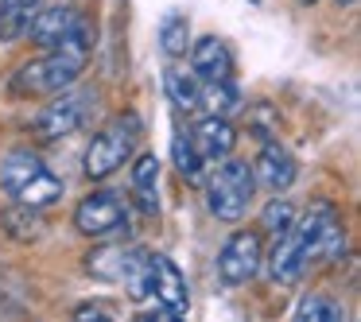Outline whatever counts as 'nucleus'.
I'll use <instances>...</instances> for the list:
<instances>
[{
	"mask_svg": "<svg viewBox=\"0 0 361 322\" xmlns=\"http://www.w3.org/2000/svg\"><path fill=\"white\" fill-rule=\"evenodd\" d=\"M86 51L74 47H51L47 55L24 63L12 74V94L16 97H35V94H59V89L74 86L78 74L86 70Z\"/></svg>",
	"mask_w": 361,
	"mask_h": 322,
	"instance_id": "obj_1",
	"label": "nucleus"
},
{
	"mask_svg": "<svg viewBox=\"0 0 361 322\" xmlns=\"http://www.w3.org/2000/svg\"><path fill=\"white\" fill-rule=\"evenodd\" d=\"M257 198V179H252L249 159H218L214 175L206 179V206L218 221H241Z\"/></svg>",
	"mask_w": 361,
	"mask_h": 322,
	"instance_id": "obj_2",
	"label": "nucleus"
},
{
	"mask_svg": "<svg viewBox=\"0 0 361 322\" xmlns=\"http://www.w3.org/2000/svg\"><path fill=\"white\" fill-rule=\"evenodd\" d=\"M74 229L94 241H109L117 233H128V206L113 190H90L74 206Z\"/></svg>",
	"mask_w": 361,
	"mask_h": 322,
	"instance_id": "obj_3",
	"label": "nucleus"
},
{
	"mask_svg": "<svg viewBox=\"0 0 361 322\" xmlns=\"http://www.w3.org/2000/svg\"><path fill=\"white\" fill-rule=\"evenodd\" d=\"M264 268V237L260 229H237L218 252V275L229 287H245L249 280H257Z\"/></svg>",
	"mask_w": 361,
	"mask_h": 322,
	"instance_id": "obj_4",
	"label": "nucleus"
},
{
	"mask_svg": "<svg viewBox=\"0 0 361 322\" xmlns=\"http://www.w3.org/2000/svg\"><path fill=\"white\" fill-rule=\"evenodd\" d=\"M90 97L86 89H59V94H51V101L39 109V117H35V136L39 140H63V136H74L82 128V120H86V109H90Z\"/></svg>",
	"mask_w": 361,
	"mask_h": 322,
	"instance_id": "obj_5",
	"label": "nucleus"
},
{
	"mask_svg": "<svg viewBox=\"0 0 361 322\" xmlns=\"http://www.w3.org/2000/svg\"><path fill=\"white\" fill-rule=\"evenodd\" d=\"M128 159H133V132H128L125 125H109L90 140L82 171H86V179L102 182V179H109V175H117Z\"/></svg>",
	"mask_w": 361,
	"mask_h": 322,
	"instance_id": "obj_6",
	"label": "nucleus"
},
{
	"mask_svg": "<svg viewBox=\"0 0 361 322\" xmlns=\"http://www.w3.org/2000/svg\"><path fill=\"white\" fill-rule=\"evenodd\" d=\"M152 260V299H156V314H164V318H183L190 306V295H187V280H183V272L175 268L171 256H164V252H156Z\"/></svg>",
	"mask_w": 361,
	"mask_h": 322,
	"instance_id": "obj_7",
	"label": "nucleus"
},
{
	"mask_svg": "<svg viewBox=\"0 0 361 322\" xmlns=\"http://www.w3.org/2000/svg\"><path fill=\"white\" fill-rule=\"evenodd\" d=\"M144 256H148V252L136 249V244H97V249L86 256V272L94 275V280H102V283L125 287V280L144 264Z\"/></svg>",
	"mask_w": 361,
	"mask_h": 322,
	"instance_id": "obj_8",
	"label": "nucleus"
},
{
	"mask_svg": "<svg viewBox=\"0 0 361 322\" xmlns=\"http://www.w3.org/2000/svg\"><path fill=\"white\" fill-rule=\"evenodd\" d=\"M307 264H311V252H307V244L295 237V229H288V233L276 237L272 252H264V268H268V280L272 283H299L307 272Z\"/></svg>",
	"mask_w": 361,
	"mask_h": 322,
	"instance_id": "obj_9",
	"label": "nucleus"
},
{
	"mask_svg": "<svg viewBox=\"0 0 361 322\" xmlns=\"http://www.w3.org/2000/svg\"><path fill=\"white\" fill-rule=\"evenodd\" d=\"M252 179H257V187H268L272 194H280V190H288L291 182L299 179V163H295V156H291L288 148L264 144L260 156H257V163H252Z\"/></svg>",
	"mask_w": 361,
	"mask_h": 322,
	"instance_id": "obj_10",
	"label": "nucleus"
},
{
	"mask_svg": "<svg viewBox=\"0 0 361 322\" xmlns=\"http://www.w3.org/2000/svg\"><path fill=\"white\" fill-rule=\"evenodd\" d=\"M190 140H195L202 163H218V159L233 156V144H237V128L229 125V117H214L206 113L195 128H190Z\"/></svg>",
	"mask_w": 361,
	"mask_h": 322,
	"instance_id": "obj_11",
	"label": "nucleus"
},
{
	"mask_svg": "<svg viewBox=\"0 0 361 322\" xmlns=\"http://www.w3.org/2000/svg\"><path fill=\"white\" fill-rule=\"evenodd\" d=\"M78 8H71V4H51V8H39L32 20V27H27V39L39 43L43 51L59 47V43L66 39V35L74 32V24H78Z\"/></svg>",
	"mask_w": 361,
	"mask_h": 322,
	"instance_id": "obj_12",
	"label": "nucleus"
},
{
	"mask_svg": "<svg viewBox=\"0 0 361 322\" xmlns=\"http://www.w3.org/2000/svg\"><path fill=\"white\" fill-rule=\"evenodd\" d=\"M190 70L198 82H226L233 74V55L218 35H206V39L190 43Z\"/></svg>",
	"mask_w": 361,
	"mask_h": 322,
	"instance_id": "obj_13",
	"label": "nucleus"
},
{
	"mask_svg": "<svg viewBox=\"0 0 361 322\" xmlns=\"http://www.w3.org/2000/svg\"><path fill=\"white\" fill-rule=\"evenodd\" d=\"M133 194L136 202L144 206V213H156L159 210V159L152 151L133 159Z\"/></svg>",
	"mask_w": 361,
	"mask_h": 322,
	"instance_id": "obj_14",
	"label": "nucleus"
},
{
	"mask_svg": "<svg viewBox=\"0 0 361 322\" xmlns=\"http://www.w3.org/2000/svg\"><path fill=\"white\" fill-rule=\"evenodd\" d=\"M12 198H16L20 206H32V210H47V206H55L59 198H63V179L51 175L47 167H39V171H35Z\"/></svg>",
	"mask_w": 361,
	"mask_h": 322,
	"instance_id": "obj_15",
	"label": "nucleus"
},
{
	"mask_svg": "<svg viewBox=\"0 0 361 322\" xmlns=\"http://www.w3.org/2000/svg\"><path fill=\"white\" fill-rule=\"evenodd\" d=\"M39 167H43V159L35 156V151H27V148L8 151V156L0 159V187L8 190V194H16V190L24 187V182L32 179Z\"/></svg>",
	"mask_w": 361,
	"mask_h": 322,
	"instance_id": "obj_16",
	"label": "nucleus"
},
{
	"mask_svg": "<svg viewBox=\"0 0 361 322\" xmlns=\"http://www.w3.org/2000/svg\"><path fill=\"white\" fill-rule=\"evenodd\" d=\"M198 86H202V82L195 78V70L187 74L183 66H167L164 70V89H167V97H171V105L183 113L198 109Z\"/></svg>",
	"mask_w": 361,
	"mask_h": 322,
	"instance_id": "obj_17",
	"label": "nucleus"
},
{
	"mask_svg": "<svg viewBox=\"0 0 361 322\" xmlns=\"http://www.w3.org/2000/svg\"><path fill=\"white\" fill-rule=\"evenodd\" d=\"M171 159H175V171H179L183 182H202L206 163H202V156H198L190 132H183V128H175V136H171Z\"/></svg>",
	"mask_w": 361,
	"mask_h": 322,
	"instance_id": "obj_18",
	"label": "nucleus"
},
{
	"mask_svg": "<svg viewBox=\"0 0 361 322\" xmlns=\"http://www.w3.org/2000/svg\"><path fill=\"white\" fill-rule=\"evenodd\" d=\"M237 105H241V94L233 89V82H202L198 86V109L214 113V117H229V113H237Z\"/></svg>",
	"mask_w": 361,
	"mask_h": 322,
	"instance_id": "obj_19",
	"label": "nucleus"
},
{
	"mask_svg": "<svg viewBox=\"0 0 361 322\" xmlns=\"http://www.w3.org/2000/svg\"><path fill=\"white\" fill-rule=\"evenodd\" d=\"M159 47H164L167 58H183L190 51V20L183 12L164 16V24H159Z\"/></svg>",
	"mask_w": 361,
	"mask_h": 322,
	"instance_id": "obj_20",
	"label": "nucleus"
},
{
	"mask_svg": "<svg viewBox=\"0 0 361 322\" xmlns=\"http://www.w3.org/2000/svg\"><path fill=\"white\" fill-rule=\"evenodd\" d=\"M295 218H299L295 202H291V198H283V190H280V194L268 198L264 210H260V229H264V233H272V237H280V233H288V229L295 225Z\"/></svg>",
	"mask_w": 361,
	"mask_h": 322,
	"instance_id": "obj_21",
	"label": "nucleus"
},
{
	"mask_svg": "<svg viewBox=\"0 0 361 322\" xmlns=\"http://www.w3.org/2000/svg\"><path fill=\"white\" fill-rule=\"evenodd\" d=\"M4 229H8V237H16V241H39L43 237V218L39 210H32V206H12V210H4Z\"/></svg>",
	"mask_w": 361,
	"mask_h": 322,
	"instance_id": "obj_22",
	"label": "nucleus"
},
{
	"mask_svg": "<svg viewBox=\"0 0 361 322\" xmlns=\"http://www.w3.org/2000/svg\"><path fill=\"white\" fill-rule=\"evenodd\" d=\"M295 318L299 322H342L345 314H342V306L326 295H303L295 306Z\"/></svg>",
	"mask_w": 361,
	"mask_h": 322,
	"instance_id": "obj_23",
	"label": "nucleus"
},
{
	"mask_svg": "<svg viewBox=\"0 0 361 322\" xmlns=\"http://www.w3.org/2000/svg\"><path fill=\"white\" fill-rule=\"evenodd\" d=\"M74 314H78V318H105V311H102V306H78Z\"/></svg>",
	"mask_w": 361,
	"mask_h": 322,
	"instance_id": "obj_24",
	"label": "nucleus"
},
{
	"mask_svg": "<svg viewBox=\"0 0 361 322\" xmlns=\"http://www.w3.org/2000/svg\"><path fill=\"white\" fill-rule=\"evenodd\" d=\"M338 4H342V0H338ZM345 4H353V0H345Z\"/></svg>",
	"mask_w": 361,
	"mask_h": 322,
	"instance_id": "obj_25",
	"label": "nucleus"
},
{
	"mask_svg": "<svg viewBox=\"0 0 361 322\" xmlns=\"http://www.w3.org/2000/svg\"><path fill=\"white\" fill-rule=\"evenodd\" d=\"M303 4H314V0H303Z\"/></svg>",
	"mask_w": 361,
	"mask_h": 322,
	"instance_id": "obj_26",
	"label": "nucleus"
}]
</instances>
